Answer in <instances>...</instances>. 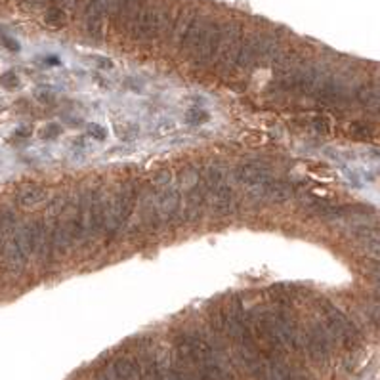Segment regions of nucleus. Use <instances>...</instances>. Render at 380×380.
I'll return each mask as SVG.
<instances>
[{"instance_id":"1","label":"nucleus","mask_w":380,"mask_h":380,"mask_svg":"<svg viewBox=\"0 0 380 380\" xmlns=\"http://www.w3.org/2000/svg\"><path fill=\"white\" fill-rule=\"evenodd\" d=\"M317 310L323 319V327L329 332L332 342H338L342 348L355 351L361 346V332L359 329L350 321L348 315H344L334 304H330L327 298H319L315 302Z\"/></svg>"},{"instance_id":"2","label":"nucleus","mask_w":380,"mask_h":380,"mask_svg":"<svg viewBox=\"0 0 380 380\" xmlns=\"http://www.w3.org/2000/svg\"><path fill=\"white\" fill-rule=\"evenodd\" d=\"M235 176H237V180L243 181V183L258 185V187H264V185H268L270 181H273L268 168H264L262 164H250V162L241 164L239 168H237V172H235Z\"/></svg>"},{"instance_id":"3","label":"nucleus","mask_w":380,"mask_h":380,"mask_svg":"<svg viewBox=\"0 0 380 380\" xmlns=\"http://www.w3.org/2000/svg\"><path fill=\"white\" fill-rule=\"evenodd\" d=\"M48 199V191L44 187H39V185H31V187H25L18 195V201H20L21 207L25 209H31V207H39L42 205L44 201Z\"/></svg>"},{"instance_id":"4","label":"nucleus","mask_w":380,"mask_h":380,"mask_svg":"<svg viewBox=\"0 0 380 380\" xmlns=\"http://www.w3.org/2000/svg\"><path fill=\"white\" fill-rule=\"evenodd\" d=\"M350 136L353 140L367 141L372 138V128H370L367 122H363V120H355V122L350 124Z\"/></svg>"},{"instance_id":"5","label":"nucleus","mask_w":380,"mask_h":380,"mask_svg":"<svg viewBox=\"0 0 380 380\" xmlns=\"http://www.w3.org/2000/svg\"><path fill=\"white\" fill-rule=\"evenodd\" d=\"M210 120L209 111L201 109V107H193L185 113V122L187 124H193V126H199V124H205Z\"/></svg>"},{"instance_id":"6","label":"nucleus","mask_w":380,"mask_h":380,"mask_svg":"<svg viewBox=\"0 0 380 380\" xmlns=\"http://www.w3.org/2000/svg\"><path fill=\"white\" fill-rule=\"evenodd\" d=\"M44 21L50 27H61V25H65V14L60 8H50L44 14Z\"/></svg>"},{"instance_id":"7","label":"nucleus","mask_w":380,"mask_h":380,"mask_svg":"<svg viewBox=\"0 0 380 380\" xmlns=\"http://www.w3.org/2000/svg\"><path fill=\"white\" fill-rule=\"evenodd\" d=\"M310 126H311V130L317 132V134H329L330 132L329 119H327V117H323V115H315V117H311Z\"/></svg>"},{"instance_id":"8","label":"nucleus","mask_w":380,"mask_h":380,"mask_svg":"<svg viewBox=\"0 0 380 380\" xmlns=\"http://www.w3.org/2000/svg\"><path fill=\"white\" fill-rule=\"evenodd\" d=\"M0 84H2L4 88H8V90H16V88H20L21 80L20 77H18V73L6 71V73L0 75Z\"/></svg>"},{"instance_id":"9","label":"nucleus","mask_w":380,"mask_h":380,"mask_svg":"<svg viewBox=\"0 0 380 380\" xmlns=\"http://www.w3.org/2000/svg\"><path fill=\"white\" fill-rule=\"evenodd\" d=\"M86 134L90 136L92 140H96V141L107 140V130H105L101 124H98V122H90V124L86 126Z\"/></svg>"},{"instance_id":"10","label":"nucleus","mask_w":380,"mask_h":380,"mask_svg":"<svg viewBox=\"0 0 380 380\" xmlns=\"http://www.w3.org/2000/svg\"><path fill=\"white\" fill-rule=\"evenodd\" d=\"M61 134V126L58 122H50V124H46L42 130H40V136L44 138V140H54V138H58Z\"/></svg>"},{"instance_id":"11","label":"nucleus","mask_w":380,"mask_h":380,"mask_svg":"<svg viewBox=\"0 0 380 380\" xmlns=\"http://www.w3.org/2000/svg\"><path fill=\"white\" fill-rule=\"evenodd\" d=\"M367 317L374 327H380V302H372L367 306Z\"/></svg>"},{"instance_id":"12","label":"nucleus","mask_w":380,"mask_h":380,"mask_svg":"<svg viewBox=\"0 0 380 380\" xmlns=\"http://www.w3.org/2000/svg\"><path fill=\"white\" fill-rule=\"evenodd\" d=\"M92 61L96 63V67L100 71H111L115 65H113V61L109 60V58H103V56H94L92 58Z\"/></svg>"},{"instance_id":"13","label":"nucleus","mask_w":380,"mask_h":380,"mask_svg":"<svg viewBox=\"0 0 380 380\" xmlns=\"http://www.w3.org/2000/svg\"><path fill=\"white\" fill-rule=\"evenodd\" d=\"M4 46L8 48V50H12V52H20V44L16 42L14 39H10V37H4Z\"/></svg>"},{"instance_id":"14","label":"nucleus","mask_w":380,"mask_h":380,"mask_svg":"<svg viewBox=\"0 0 380 380\" xmlns=\"http://www.w3.org/2000/svg\"><path fill=\"white\" fill-rule=\"evenodd\" d=\"M16 134H18V136H29V130H27L25 126H21V128H18V130H16Z\"/></svg>"},{"instance_id":"15","label":"nucleus","mask_w":380,"mask_h":380,"mask_svg":"<svg viewBox=\"0 0 380 380\" xmlns=\"http://www.w3.org/2000/svg\"><path fill=\"white\" fill-rule=\"evenodd\" d=\"M224 380H233V378H230V376H228V374H226V376H224Z\"/></svg>"}]
</instances>
